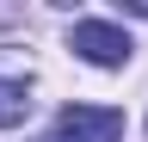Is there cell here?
<instances>
[{
	"label": "cell",
	"mask_w": 148,
	"mask_h": 142,
	"mask_svg": "<svg viewBox=\"0 0 148 142\" xmlns=\"http://www.w3.org/2000/svg\"><path fill=\"white\" fill-rule=\"evenodd\" d=\"M43 142H123V111L117 105H62Z\"/></svg>",
	"instance_id": "6da1fadb"
},
{
	"label": "cell",
	"mask_w": 148,
	"mask_h": 142,
	"mask_svg": "<svg viewBox=\"0 0 148 142\" xmlns=\"http://www.w3.org/2000/svg\"><path fill=\"white\" fill-rule=\"evenodd\" d=\"M68 49L80 62H92V68H123L136 43H130V31L111 25V19H80V25L68 31Z\"/></svg>",
	"instance_id": "7a4b0ae2"
},
{
	"label": "cell",
	"mask_w": 148,
	"mask_h": 142,
	"mask_svg": "<svg viewBox=\"0 0 148 142\" xmlns=\"http://www.w3.org/2000/svg\"><path fill=\"white\" fill-rule=\"evenodd\" d=\"M25 111H31V86L25 80H0V130L25 123Z\"/></svg>",
	"instance_id": "3957f363"
}]
</instances>
